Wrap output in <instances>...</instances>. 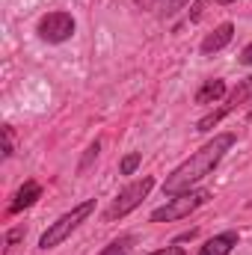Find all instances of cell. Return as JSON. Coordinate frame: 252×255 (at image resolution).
<instances>
[{
    "label": "cell",
    "instance_id": "19",
    "mask_svg": "<svg viewBox=\"0 0 252 255\" xmlns=\"http://www.w3.org/2000/svg\"><path fill=\"white\" fill-rule=\"evenodd\" d=\"M133 3H139V6H145V3H148V0H133Z\"/></svg>",
    "mask_w": 252,
    "mask_h": 255
},
{
    "label": "cell",
    "instance_id": "6",
    "mask_svg": "<svg viewBox=\"0 0 252 255\" xmlns=\"http://www.w3.org/2000/svg\"><path fill=\"white\" fill-rule=\"evenodd\" d=\"M74 18L68 15V12H48V15H42L39 18V27H36V33L45 39V42H51V45H60V42H68L71 36H74Z\"/></svg>",
    "mask_w": 252,
    "mask_h": 255
},
{
    "label": "cell",
    "instance_id": "5",
    "mask_svg": "<svg viewBox=\"0 0 252 255\" xmlns=\"http://www.w3.org/2000/svg\"><path fill=\"white\" fill-rule=\"evenodd\" d=\"M250 98H252V77H244V80H238V86L229 92V98H226V104H223L220 110H214V113H208L205 119L196 122V130H199V133H208L214 125H220L232 110H238V104H244V101H250Z\"/></svg>",
    "mask_w": 252,
    "mask_h": 255
},
{
    "label": "cell",
    "instance_id": "11",
    "mask_svg": "<svg viewBox=\"0 0 252 255\" xmlns=\"http://www.w3.org/2000/svg\"><path fill=\"white\" fill-rule=\"evenodd\" d=\"M187 3L190 0H157V3H154V12H157L160 18H172V15H175L178 9H184Z\"/></svg>",
    "mask_w": 252,
    "mask_h": 255
},
{
    "label": "cell",
    "instance_id": "8",
    "mask_svg": "<svg viewBox=\"0 0 252 255\" xmlns=\"http://www.w3.org/2000/svg\"><path fill=\"white\" fill-rule=\"evenodd\" d=\"M42 196V184L39 181H24L18 193L12 196V202H9V214H21L24 208H30V205H36V199Z\"/></svg>",
    "mask_w": 252,
    "mask_h": 255
},
{
    "label": "cell",
    "instance_id": "17",
    "mask_svg": "<svg viewBox=\"0 0 252 255\" xmlns=\"http://www.w3.org/2000/svg\"><path fill=\"white\" fill-rule=\"evenodd\" d=\"M148 255H187L181 247H166V250H157V253H148Z\"/></svg>",
    "mask_w": 252,
    "mask_h": 255
},
{
    "label": "cell",
    "instance_id": "10",
    "mask_svg": "<svg viewBox=\"0 0 252 255\" xmlns=\"http://www.w3.org/2000/svg\"><path fill=\"white\" fill-rule=\"evenodd\" d=\"M226 95V83L220 80V77H214V80H205L202 83V89L196 92V104H214V101H220Z\"/></svg>",
    "mask_w": 252,
    "mask_h": 255
},
{
    "label": "cell",
    "instance_id": "7",
    "mask_svg": "<svg viewBox=\"0 0 252 255\" xmlns=\"http://www.w3.org/2000/svg\"><path fill=\"white\" fill-rule=\"evenodd\" d=\"M232 36H235V24H229V21H226V24H220L214 33H208V36L202 39V48H199V51H202L205 57H211V54H220V51H223V48L232 42Z\"/></svg>",
    "mask_w": 252,
    "mask_h": 255
},
{
    "label": "cell",
    "instance_id": "4",
    "mask_svg": "<svg viewBox=\"0 0 252 255\" xmlns=\"http://www.w3.org/2000/svg\"><path fill=\"white\" fill-rule=\"evenodd\" d=\"M151 187H154V178H151V175H145V178H139V181L127 184L125 190L113 199V205L107 208L104 220H107V223H113V220H122V217H127L133 208H139V205H142V199L151 193Z\"/></svg>",
    "mask_w": 252,
    "mask_h": 255
},
{
    "label": "cell",
    "instance_id": "1",
    "mask_svg": "<svg viewBox=\"0 0 252 255\" xmlns=\"http://www.w3.org/2000/svg\"><path fill=\"white\" fill-rule=\"evenodd\" d=\"M235 145V133H217L211 142H205L196 154H190L181 166H175L166 181H163V193L166 196H178V193L190 190L196 181H202L205 175L214 172V166L226 157V151Z\"/></svg>",
    "mask_w": 252,
    "mask_h": 255
},
{
    "label": "cell",
    "instance_id": "15",
    "mask_svg": "<svg viewBox=\"0 0 252 255\" xmlns=\"http://www.w3.org/2000/svg\"><path fill=\"white\" fill-rule=\"evenodd\" d=\"M98 148H101V142H98V139H95V142L86 148V157H83V163H80V172H86V169H89V163L98 157Z\"/></svg>",
    "mask_w": 252,
    "mask_h": 255
},
{
    "label": "cell",
    "instance_id": "13",
    "mask_svg": "<svg viewBox=\"0 0 252 255\" xmlns=\"http://www.w3.org/2000/svg\"><path fill=\"white\" fill-rule=\"evenodd\" d=\"M139 160H142V154H139V151H130V154H125V157H122L119 172H122V175H133V172H136V166H139Z\"/></svg>",
    "mask_w": 252,
    "mask_h": 255
},
{
    "label": "cell",
    "instance_id": "2",
    "mask_svg": "<svg viewBox=\"0 0 252 255\" xmlns=\"http://www.w3.org/2000/svg\"><path fill=\"white\" fill-rule=\"evenodd\" d=\"M92 211H95V199H86V202L74 205L68 214H63L57 223L48 226V232L39 238V247H42V250H54V247H60V244H63L65 238H68V235H71V232H74V229H77Z\"/></svg>",
    "mask_w": 252,
    "mask_h": 255
},
{
    "label": "cell",
    "instance_id": "3",
    "mask_svg": "<svg viewBox=\"0 0 252 255\" xmlns=\"http://www.w3.org/2000/svg\"><path fill=\"white\" fill-rule=\"evenodd\" d=\"M208 199H211V190H205V187H202V190H184V193H178V196H169L166 205H160V208L151 211V223H172V220H181V217L193 214L196 208H202Z\"/></svg>",
    "mask_w": 252,
    "mask_h": 255
},
{
    "label": "cell",
    "instance_id": "16",
    "mask_svg": "<svg viewBox=\"0 0 252 255\" xmlns=\"http://www.w3.org/2000/svg\"><path fill=\"white\" fill-rule=\"evenodd\" d=\"M208 3H223V6H226V3H235V0H199V3H196V6H193V15H190V18H193V21H199V18H202V12H205V6H208Z\"/></svg>",
    "mask_w": 252,
    "mask_h": 255
},
{
    "label": "cell",
    "instance_id": "20",
    "mask_svg": "<svg viewBox=\"0 0 252 255\" xmlns=\"http://www.w3.org/2000/svg\"><path fill=\"white\" fill-rule=\"evenodd\" d=\"M250 116H252V113H250Z\"/></svg>",
    "mask_w": 252,
    "mask_h": 255
},
{
    "label": "cell",
    "instance_id": "18",
    "mask_svg": "<svg viewBox=\"0 0 252 255\" xmlns=\"http://www.w3.org/2000/svg\"><path fill=\"white\" fill-rule=\"evenodd\" d=\"M241 63H244V65H252V45H247V48H244V54H241Z\"/></svg>",
    "mask_w": 252,
    "mask_h": 255
},
{
    "label": "cell",
    "instance_id": "9",
    "mask_svg": "<svg viewBox=\"0 0 252 255\" xmlns=\"http://www.w3.org/2000/svg\"><path fill=\"white\" fill-rule=\"evenodd\" d=\"M235 247H238V232H223L205 241V247H199V255H229Z\"/></svg>",
    "mask_w": 252,
    "mask_h": 255
},
{
    "label": "cell",
    "instance_id": "12",
    "mask_svg": "<svg viewBox=\"0 0 252 255\" xmlns=\"http://www.w3.org/2000/svg\"><path fill=\"white\" fill-rule=\"evenodd\" d=\"M130 247H133V238H130V235H125V238L113 241L110 247H104L98 255H130Z\"/></svg>",
    "mask_w": 252,
    "mask_h": 255
},
{
    "label": "cell",
    "instance_id": "14",
    "mask_svg": "<svg viewBox=\"0 0 252 255\" xmlns=\"http://www.w3.org/2000/svg\"><path fill=\"white\" fill-rule=\"evenodd\" d=\"M15 151V136H12V128H3V157H12Z\"/></svg>",
    "mask_w": 252,
    "mask_h": 255
}]
</instances>
